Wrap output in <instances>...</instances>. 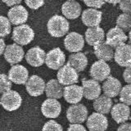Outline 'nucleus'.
<instances>
[{
	"mask_svg": "<svg viewBox=\"0 0 131 131\" xmlns=\"http://www.w3.org/2000/svg\"><path fill=\"white\" fill-rule=\"evenodd\" d=\"M48 31L52 37L60 38L66 35L69 31L70 24L66 17L59 15H54L49 19L48 25Z\"/></svg>",
	"mask_w": 131,
	"mask_h": 131,
	"instance_id": "nucleus-1",
	"label": "nucleus"
},
{
	"mask_svg": "<svg viewBox=\"0 0 131 131\" xmlns=\"http://www.w3.org/2000/svg\"><path fill=\"white\" fill-rule=\"evenodd\" d=\"M34 38L35 32L33 29L26 24L16 26L13 29V32L12 35V39L15 41L16 44H19L20 46L29 44Z\"/></svg>",
	"mask_w": 131,
	"mask_h": 131,
	"instance_id": "nucleus-2",
	"label": "nucleus"
},
{
	"mask_svg": "<svg viewBox=\"0 0 131 131\" xmlns=\"http://www.w3.org/2000/svg\"><path fill=\"white\" fill-rule=\"evenodd\" d=\"M88 109L84 104H74L67 109V118L71 124H82L88 120Z\"/></svg>",
	"mask_w": 131,
	"mask_h": 131,
	"instance_id": "nucleus-3",
	"label": "nucleus"
},
{
	"mask_svg": "<svg viewBox=\"0 0 131 131\" xmlns=\"http://www.w3.org/2000/svg\"><path fill=\"white\" fill-rule=\"evenodd\" d=\"M66 61L65 53L61 48H56L49 51L46 55L45 64L50 69L52 70H59L64 67Z\"/></svg>",
	"mask_w": 131,
	"mask_h": 131,
	"instance_id": "nucleus-4",
	"label": "nucleus"
},
{
	"mask_svg": "<svg viewBox=\"0 0 131 131\" xmlns=\"http://www.w3.org/2000/svg\"><path fill=\"white\" fill-rule=\"evenodd\" d=\"M0 102L5 110L8 112H13V111L17 110L20 106L22 98L18 92L15 91V90H10L9 92L2 94Z\"/></svg>",
	"mask_w": 131,
	"mask_h": 131,
	"instance_id": "nucleus-5",
	"label": "nucleus"
},
{
	"mask_svg": "<svg viewBox=\"0 0 131 131\" xmlns=\"http://www.w3.org/2000/svg\"><path fill=\"white\" fill-rule=\"evenodd\" d=\"M57 78L61 85L70 86L77 83L79 75L75 69L67 63L58 71L57 74Z\"/></svg>",
	"mask_w": 131,
	"mask_h": 131,
	"instance_id": "nucleus-6",
	"label": "nucleus"
},
{
	"mask_svg": "<svg viewBox=\"0 0 131 131\" xmlns=\"http://www.w3.org/2000/svg\"><path fill=\"white\" fill-rule=\"evenodd\" d=\"M89 74L93 78V80L98 82L103 81L111 76V68L106 61L98 60L91 66L89 70Z\"/></svg>",
	"mask_w": 131,
	"mask_h": 131,
	"instance_id": "nucleus-7",
	"label": "nucleus"
},
{
	"mask_svg": "<svg viewBox=\"0 0 131 131\" xmlns=\"http://www.w3.org/2000/svg\"><path fill=\"white\" fill-rule=\"evenodd\" d=\"M64 46L70 52H80L84 46V37L77 32H71L66 36Z\"/></svg>",
	"mask_w": 131,
	"mask_h": 131,
	"instance_id": "nucleus-8",
	"label": "nucleus"
},
{
	"mask_svg": "<svg viewBox=\"0 0 131 131\" xmlns=\"http://www.w3.org/2000/svg\"><path fill=\"white\" fill-rule=\"evenodd\" d=\"M127 39L128 37L125 35V31L118 27H114L110 29L106 33V43L113 48H117L118 47L125 44Z\"/></svg>",
	"mask_w": 131,
	"mask_h": 131,
	"instance_id": "nucleus-9",
	"label": "nucleus"
},
{
	"mask_svg": "<svg viewBox=\"0 0 131 131\" xmlns=\"http://www.w3.org/2000/svg\"><path fill=\"white\" fill-rule=\"evenodd\" d=\"M86 125L89 131H105L108 127V121L104 115L93 112L88 117Z\"/></svg>",
	"mask_w": 131,
	"mask_h": 131,
	"instance_id": "nucleus-10",
	"label": "nucleus"
},
{
	"mask_svg": "<svg viewBox=\"0 0 131 131\" xmlns=\"http://www.w3.org/2000/svg\"><path fill=\"white\" fill-rule=\"evenodd\" d=\"M24 54V50L20 45L12 43L7 46L3 56L8 63H10L12 66H15V64L17 65V63L22 61Z\"/></svg>",
	"mask_w": 131,
	"mask_h": 131,
	"instance_id": "nucleus-11",
	"label": "nucleus"
},
{
	"mask_svg": "<svg viewBox=\"0 0 131 131\" xmlns=\"http://www.w3.org/2000/svg\"><path fill=\"white\" fill-rule=\"evenodd\" d=\"M45 84L43 80L38 75H32L29 78L26 84V89L28 93L32 97H38L45 92Z\"/></svg>",
	"mask_w": 131,
	"mask_h": 131,
	"instance_id": "nucleus-12",
	"label": "nucleus"
},
{
	"mask_svg": "<svg viewBox=\"0 0 131 131\" xmlns=\"http://www.w3.org/2000/svg\"><path fill=\"white\" fill-rule=\"evenodd\" d=\"M84 97L88 100H96L101 96L102 88L98 81L94 80H84L82 81Z\"/></svg>",
	"mask_w": 131,
	"mask_h": 131,
	"instance_id": "nucleus-13",
	"label": "nucleus"
},
{
	"mask_svg": "<svg viewBox=\"0 0 131 131\" xmlns=\"http://www.w3.org/2000/svg\"><path fill=\"white\" fill-rule=\"evenodd\" d=\"M114 59L120 67H131V45L123 44L116 48Z\"/></svg>",
	"mask_w": 131,
	"mask_h": 131,
	"instance_id": "nucleus-14",
	"label": "nucleus"
},
{
	"mask_svg": "<svg viewBox=\"0 0 131 131\" xmlns=\"http://www.w3.org/2000/svg\"><path fill=\"white\" fill-rule=\"evenodd\" d=\"M8 78L16 84H26L29 80V71L24 66H12L8 72Z\"/></svg>",
	"mask_w": 131,
	"mask_h": 131,
	"instance_id": "nucleus-15",
	"label": "nucleus"
},
{
	"mask_svg": "<svg viewBox=\"0 0 131 131\" xmlns=\"http://www.w3.org/2000/svg\"><path fill=\"white\" fill-rule=\"evenodd\" d=\"M46 55L47 54L41 48L34 47L29 49L25 57L29 65L34 67H39L45 63Z\"/></svg>",
	"mask_w": 131,
	"mask_h": 131,
	"instance_id": "nucleus-16",
	"label": "nucleus"
},
{
	"mask_svg": "<svg viewBox=\"0 0 131 131\" xmlns=\"http://www.w3.org/2000/svg\"><path fill=\"white\" fill-rule=\"evenodd\" d=\"M28 12L22 5H16L8 11L7 16L10 22L15 26H21L28 20Z\"/></svg>",
	"mask_w": 131,
	"mask_h": 131,
	"instance_id": "nucleus-17",
	"label": "nucleus"
},
{
	"mask_svg": "<svg viewBox=\"0 0 131 131\" xmlns=\"http://www.w3.org/2000/svg\"><path fill=\"white\" fill-rule=\"evenodd\" d=\"M41 112L46 118H57L59 116L61 112V103L56 99L48 98L41 106Z\"/></svg>",
	"mask_w": 131,
	"mask_h": 131,
	"instance_id": "nucleus-18",
	"label": "nucleus"
},
{
	"mask_svg": "<svg viewBox=\"0 0 131 131\" xmlns=\"http://www.w3.org/2000/svg\"><path fill=\"white\" fill-rule=\"evenodd\" d=\"M63 97L65 100L72 105L78 104L84 97V89L82 86L76 84L66 86L64 88Z\"/></svg>",
	"mask_w": 131,
	"mask_h": 131,
	"instance_id": "nucleus-19",
	"label": "nucleus"
},
{
	"mask_svg": "<svg viewBox=\"0 0 131 131\" xmlns=\"http://www.w3.org/2000/svg\"><path fill=\"white\" fill-rule=\"evenodd\" d=\"M102 12L93 9V8L86 9L82 13V22L89 28L97 27L102 20Z\"/></svg>",
	"mask_w": 131,
	"mask_h": 131,
	"instance_id": "nucleus-20",
	"label": "nucleus"
},
{
	"mask_svg": "<svg viewBox=\"0 0 131 131\" xmlns=\"http://www.w3.org/2000/svg\"><path fill=\"white\" fill-rule=\"evenodd\" d=\"M102 91L106 96L109 97H115L120 94L122 90L121 81L114 76H109L102 84Z\"/></svg>",
	"mask_w": 131,
	"mask_h": 131,
	"instance_id": "nucleus-21",
	"label": "nucleus"
},
{
	"mask_svg": "<svg viewBox=\"0 0 131 131\" xmlns=\"http://www.w3.org/2000/svg\"><path fill=\"white\" fill-rule=\"evenodd\" d=\"M112 117L117 124H124L130 119L129 106L124 103H116L112 109Z\"/></svg>",
	"mask_w": 131,
	"mask_h": 131,
	"instance_id": "nucleus-22",
	"label": "nucleus"
},
{
	"mask_svg": "<svg viewBox=\"0 0 131 131\" xmlns=\"http://www.w3.org/2000/svg\"><path fill=\"white\" fill-rule=\"evenodd\" d=\"M105 38L104 30L99 26L88 28L85 32V40L90 46L96 47L103 43Z\"/></svg>",
	"mask_w": 131,
	"mask_h": 131,
	"instance_id": "nucleus-23",
	"label": "nucleus"
},
{
	"mask_svg": "<svg viewBox=\"0 0 131 131\" xmlns=\"http://www.w3.org/2000/svg\"><path fill=\"white\" fill-rule=\"evenodd\" d=\"M61 12L66 18L75 20L81 14V6L79 3L74 0L67 1L61 6Z\"/></svg>",
	"mask_w": 131,
	"mask_h": 131,
	"instance_id": "nucleus-24",
	"label": "nucleus"
},
{
	"mask_svg": "<svg viewBox=\"0 0 131 131\" xmlns=\"http://www.w3.org/2000/svg\"><path fill=\"white\" fill-rule=\"evenodd\" d=\"M45 93L48 98L57 100L63 97L64 88L57 80H51L46 84Z\"/></svg>",
	"mask_w": 131,
	"mask_h": 131,
	"instance_id": "nucleus-25",
	"label": "nucleus"
},
{
	"mask_svg": "<svg viewBox=\"0 0 131 131\" xmlns=\"http://www.w3.org/2000/svg\"><path fill=\"white\" fill-rule=\"evenodd\" d=\"M113 101L111 97L106 96L105 94L101 95L93 102V108L97 113L100 114H108L112 112L113 107Z\"/></svg>",
	"mask_w": 131,
	"mask_h": 131,
	"instance_id": "nucleus-26",
	"label": "nucleus"
},
{
	"mask_svg": "<svg viewBox=\"0 0 131 131\" xmlns=\"http://www.w3.org/2000/svg\"><path fill=\"white\" fill-rule=\"evenodd\" d=\"M71 67H73L77 72H81L87 67L88 66V58L83 52L72 53L70 55L68 62Z\"/></svg>",
	"mask_w": 131,
	"mask_h": 131,
	"instance_id": "nucleus-27",
	"label": "nucleus"
},
{
	"mask_svg": "<svg viewBox=\"0 0 131 131\" xmlns=\"http://www.w3.org/2000/svg\"><path fill=\"white\" fill-rule=\"evenodd\" d=\"M94 54L100 61H109L114 58L115 52L113 48L109 46L106 43H102L94 47Z\"/></svg>",
	"mask_w": 131,
	"mask_h": 131,
	"instance_id": "nucleus-28",
	"label": "nucleus"
},
{
	"mask_svg": "<svg viewBox=\"0 0 131 131\" xmlns=\"http://www.w3.org/2000/svg\"><path fill=\"white\" fill-rule=\"evenodd\" d=\"M116 27L123 31L131 30V14L122 13L116 19Z\"/></svg>",
	"mask_w": 131,
	"mask_h": 131,
	"instance_id": "nucleus-29",
	"label": "nucleus"
},
{
	"mask_svg": "<svg viewBox=\"0 0 131 131\" xmlns=\"http://www.w3.org/2000/svg\"><path fill=\"white\" fill-rule=\"evenodd\" d=\"M120 100L122 103L131 106V84L125 85L120 93Z\"/></svg>",
	"mask_w": 131,
	"mask_h": 131,
	"instance_id": "nucleus-30",
	"label": "nucleus"
},
{
	"mask_svg": "<svg viewBox=\"0 0 131 131\" xmlns=\"http://www.w3.org/2000/svg\"><path fill=\"white\" fill-rule=\"evenodd\" d=\"M0 23H1V32H0V36L3 37L7 36L11 33L12 27H11V22L8 18L5 17V16H0Z\"/></svg>",
	"mask_w": 131,
	"mask_h": 131,
	"instance_id": "nucleus-31",
	"label": "nucleus"
},
{
	"mask_svg": "<svg viewBox=\"0 0 131 131\" xmlns=\"http://www.w3.org/2000/svg\"><path fill=\"white\" fill-rule=\"evenodd\" d=\"M12 89V81L5 74H1L0 75V93L2 94L9 92Z\"/></svg>",
	"mask_w": 131,
	"mask_h": 131,
	"instance_id": "nucleus-32",
	"label": "nucleus"
},
{
	"mask_svg": "<svg viewBox=\"0 0 131 131\" xmlns=\"http://www.w3.org/2000/svg\"><path fill=\"white\" fill-rule=\"evenodd\" d=\"M42 131H63L62 126L57 121L51 120L44 124Z\"/></svg>",
	"mask_w": 131,
	"mask_h": 131,
	"instance_id": "nucleus-33",
	"label": "nucleus"
},
{
	"mask_svg": "<svg viewBox=\"0 0 131 131\" xmlns=\"http://www.w3.org/2000/svg\"><path fill=\"white\" fill-rule=\"evenodd\" d=\"M120 9L125 14L131 13V1H121Z\"/></svg>",
	"mask_w": 131,
	"mask_h": 131,
	"instance_id": "nucleus-34",
	"label": "nucleus"
},
{
	"mask_svg": "<svg viewBox=\"0 0 131 131\" xmlns=\"http://www.w3.org/2000/svg\"><path fill=\"white\" fill-rule=\"evenodd\" d=\"M84 3L86 6L89 7L90 8H93V9H97V8H101L103 4L106 3L105 1H84Z\"/></svg>",
	"mask_w": 131,
	"mask_h": 131,
	"instance_id": "nucleus-35",
	"label": "nucleus"
},
{
	"mask_svg": "<svg viewBox=\"0 0 131 131\" xmlns=\"http://www.w3.org/2000/svg\"><path fill=\"white\" fill-rule=\"evenodd\" d=\"M25 3L31 9H38L44 4L43 1H29V0H26Z\"/></svg>",
	"mask_w": 131,
	"mask_h": 131,
	"instance_id": "nucleus-36",
	"label": "nucleus"
},
{
	"mask_svg": "<svg viewBox=\"0 0 131 131\" xmlns=\"http://www.w3.org/2000/svg\"><path fill=\"white\" fill-rule=\"evenodd\" d=\"M123 78L127 84H131V67H127L123 72Z\"/></svg>",
	"mask_w": 131,
	"mask_h": 131,
	"instance_id": "nucleus-37",
	"label": "nucleus"
},
{
	"mask_svg": "<svg viewBox=\"0 0 131 131\" xmlns=\"http://www.w3.org/2000/svg\"><path fill=\"white\" fill-rule=\"evenodd\" d=\"M67 131H87L85 127L80 124H71L69 126Z\"/></svg>",
	"mask_w": 131,
	"mask_h": 131,
	"instance_id": "nucleus-38",
	"label": "nucleus"
},
{
	"mask_svg": "<svg viewBox=\"0 0 131 131\" xmlns=\"http://www.w3.org/2000/svg\"><path fill=\"white\" fill-rule=\"evenodd\" d=\"M117 131H131V123L125 122L118 127Z\"/></svg>",
	"mask_w": 131,
	"mask_h": 131,
	"instance_id": "nucleus-39",
	"label": "nucleus"
},
{
	"mask_svg": "<svg viewBox=\"0 0 131 131\" xmlns=\"http://www.w3.org/2000/svg\"><path fill=\"white\" fill-rule=\"evenodd\" d=\"M3 2L5 4H7V6L12 7L16 5H20V3H21V1H20V0H18V1H13V0H12V1H10V0H7V1H5V0H3Z\"/></svg>",
	"mask_w": 131,
	"mask_h": 131,
	"instance_id": "nucleus-40",
	"label": "nucleus"
},
{
	"mask_svg": "<svg viewBox=\"0 0 131 131\" xmlns=\"http://www.w3.org/2000/svg\"><path fill=\"white\" fill-rule=\"evenodd\" d=\"M0 43H1V52H0V54H4V52H5V50H6L7 46L5 45L3 39H0Z\"/></svg>",
	"mask_w": 131,
	"mask_h": 131,
	"instance_id": "nucleus-41",
	"label": "nucleus"
},
{
	"mask_svg": "<svg viewBox=\"0 0 131 131\" xmlns=\"http://www.w3.org/2000/svg\"><path fill=\"white\" fill-rule=\"evenodd\" d=\"M106 3H108L111 4H117V3H120L121 1H116V2H112V1H109V2H106Z\"/></svg>",
	"mask_w": 131,
	"mask_h": 131,
	"instance_id": "nucleus-42",
	"label": "nucleus"
},
{
	"mask_svg": "<svg viewBox=\"0 0 131 131\" xmlns=\"http://www.w3.org/2000/svg\"><path fill=\"white\" fill-rule=\"evenodd\" d=\"M129 42L131 43V30L129 33Z\"/></svg>",
	"mask_w": 131,
	"mask_h": 131,
	"instance_id": "nucleus-43",
	"label": "nucleus"
},
{
	"mask_svg": "<svg viewBox=\"0 0 131 131\" xmlns=\"http://www.w3.org/2000/svg\"><path fill=\"white\" fill-rule=\"evenodd\" d=\"M130 119H131V118H130Z\"/></svg>",
	"mask_w": 131,
	"mask_h": 131,
	"instance_id": "nucleus-44",
	"label": "nucleus"
}]
</instances>
